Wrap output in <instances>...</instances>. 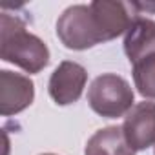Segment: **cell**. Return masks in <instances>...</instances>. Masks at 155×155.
I'll list each match as a JSON object with an SVG mask.
<instances>
[{
  "mask_svg": "<svg viewBox=\"0 0 155 155\" xmlns=\"http://www.w3.org/2000/svg\"><path fill=\"white\" fill-rule=\"evenodd\" d=\"M88 102L90 108L104 119L122 117L135 106L131 86L126 79L115 73L99 75L91 82L88 90Z\"/></svg>",
  "mask_w": 155,
  "mask_h": 155,
  "instance_id": "7a4b0ae2",
  "label": "cell"
},
{
  "mask_svg": "<svg viewBox=\"0 0 155 155\" xmlns=\"http://www.w3.org/2000/svg\"><path fill=\"white\" fill-rule=\"evenodd\" d=\"M40 155H57V153H40Z\"/></svg>",
  "mask_w": 155,
  "mask_h": 155,
  "instance_id": "8fae6325",
  "label": "cell"
},
{
  "mask_svg": "<svg viewBox=\"0 0 155 155\" xmlns=\"http://www.w3.org/2000/svg\"><path fill=\"white\" fill-rule=\"evenodd\" d=\"M88 81V71L84 66L73 60L60 62L49 77L48 91L55 104L69 106L81 99Z\"/></svg>",
  "mask_w": 155,
  "mask_h": 155,
  "instance_id": "277c9868",
  "label": "cell"
},
{
  "mask_svg": "<svg viewBox=\"0 0 155 155\" xmlns=\"http://www.w3.org/2000/svg\"><path fill=\"white\" fill-rule=\"evenodd\" d=\"M33 99L35 84L29 77L9 69L0 71V113L4 117L24 111L31 106Z\"/></svg>",
  "mask_w": 155,
  "mask_h": 155,
  "instance_id": "5b68a950",
  "label": "cell"
},
{
  "mask_svg": "<svg viewBox=\"0 0 155 155\" xmlns=\"http://www.w3.org/2000/svg\"><path fill=\"white\" fill-rule=\"evenodd\" d=\"M57 37L68 49L75 51H82L104 42L90 4H77L64 9L57 20Z\"/></svg>",
  "mask_w": 155,
  "mask_h": 155,
  "instance_id": "3957f363",
  "label": "cell"
},
{
  "mask_svg": "<svg viewBox=\"0 0 155 155\" xmlns=\"http://www.w3.org/2000/svg\"><path fill=\"white\" fill-rule=\"evenodd\" d=\"M84 155H135V150L128 144L122 128L108 126L90 137Z\"/></svg>",
  "mask_w": 155,
  "mask_h": 155,
  "instance_id": "9c48e42d",
  "label": "cell"
},
{
  "mask_svg": "<svg viewBox=\"0 0 155 155\" xmlns=\"http://www.w3.org/2000/svg\"><path fill=\"white\" fill-rule=\"evenodd\" d=\"M153 155H155V146H153Z\"/></svg>",
  "mask_w": 155,
  "mask_h": 155,
  "instance_id": "7c38bea8",
  "label": "cell"
},
{
  "mask_svg": "<svg viewBox=\"0 0 155 155\" xmlns=\"http://www.w3.org/2000/svg\"><path fill=\"white\" fill-rule=\"evenodd\" d=\"M90 8L97 18L104 42L113 40L119 35L126 33L133 22L130 15V4L113 2V0H95L90 4Z\"/></svg>",
  "mask_w": 155,
  "mask_h": 155,
  "instance_id": "52a82bcc",
  "label": "cell"
},
{
  "mask_svg": "<svg viewBox=\"0 0 155 155\" xmlns=\"http://www.w3.org/2000/svg\"><path fill=\"white\" fill-rule=\"evenodd\" d=\"M133 82L142 97L155 99V55L133 64Z\"/></svg>",
  "mask_w": 155,
  "mask_h": 155,
  "instance_id": "30bf717a",
  "label": "cell"
},
{
  "mask_svg": "<svg viewBox=\"0 0 155 155\" xmlns=\"http://www.w3.org/2000/svg\"><path fill=\"white\" fill-rule=\"evenodd\" d=\"M122 131L135 151L155 146V102L144 101L135 104L126 113Z\"/></svg>",
  "mask_w": 155,
  "mask_h": 155,
  "instance_id": "8992f818",
  "label": "cell"
},
{
  "mask_svg": "<svg viewBox=\"0 0 155 155\" xmlns=\"http://www.w3.org/2000/svg\"><path fill=\"white\" fill-rule=\"evenodd\" d=\"M124 53L131 64L155 55V20L135 17L124 37Z\"/></svg>",
  "mask_w": 155,
  "mask_h": 155,
  "instance_id": "ba28073f",
  "label": "cell"
},
{
  "mask_svg": "<svg viewBox=\"0 0 155 155\" xmlns=\"http://www.w3.org/2000/svg\"><path fill=\"white\" fill-rule=\"evenodd\" d=\"M2 38H0V57L22 68L26 73H38L49 64V49L42 38L29 33L26 26L8 13L2 15Z\"/></svg>",
  "mask_w": 155,
  "mask_h": 155,
  "instance_id": "6da1fadb",
  "label": "cell"
}]
</instances>
